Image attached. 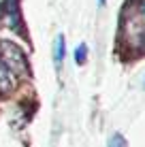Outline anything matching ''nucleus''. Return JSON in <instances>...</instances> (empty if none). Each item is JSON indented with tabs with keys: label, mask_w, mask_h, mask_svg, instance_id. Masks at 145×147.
Here are the masks:
<instances>
[{
	"label": "nucleus",
	"mask_w": 145,
	"mask_h": 147,
	"mask_svg": "<svg viewBox=\"0 0 145 147\" xmlns=\"http://www.w3.org/2000/svg\"><path fill=\"white\" fill-rule=\"evenodd\" d=\"M122 43L132 51H145V2H130L122 13Z\"/></svg>",
	"instance_id": "f257e3e1"
},
{
	"label": "nucleus",
	"mask_w": 145,
	"mask_h": 147,
	"mask_svg": "<svg viewBox=\"0 0 145 147\" xmlns=\"http://www.w3.org/2000/svg\"><path fill=\"white\" fill-rule=\"evenodd\" d=\"M0 62L15 75H26L28 73V60L26 53L11 40H0Z\"/></svg>",
	"instance_id": "f03ea898"
},
{
	"label": "nucleus",
	"mask_w": 145,
	"mask_h": 147,
	"mask_svg": "<svg viewBox=\"0 0 145 147\" xmlns=\"http://www.w3.org/2000/svg\"><path fill=\"white\" fill-rule=\"evenodd\" d=\"M19 9H17V0H4L0 4V26L4 28H13L19 30Z\"/></svg>",
	"instance_id": "7ed1b4c3"
},
{
	"label": "nucleus",
	"mask_w": 145,
	"mask_h": 147,
	"mask_svg": "<svg viewBox=\"0 0 145 147\" xmlns=\"http://www.w3.org/2000/svg\"><path fill=\"white\" fill-rule=\"evenodd\" d=\"M13 85H15V81H13V73H11V70H9L7 66H4L2 62H0V94L11 92Z\"/></svg>",
	"instance_id": "20e7f679"
},
{
	"label": "nucleus",
	"mask_w": 145,
	"mask_h": 147,
	"mask_svg": "<svg viewBox=\"0 0 145 147\" xmlns=\"http://www.w3.org/2000/svg\"><path fill=\"white\" fill-rule=\"evenodd\" d=\"M62 60H64V36L58 34L53 40V66H56V70H60Z\"/></svg>",
	"instance_id": "39448f33"
},
{
	"label": "nucleus",
	"mask_w": 145,
	"mask_h": 147,
	"mask_svg": "<svg viewBox=\"0 0 145 147\" xmlns=\"http://www.w3.org/2000/svg\"><path fill=\"white\" fill-rule=\"evenodd\" d=\"M86 60H88V45L81 43L77 49H75V62H77V64H83Z\"/></svg>",
	"instance_id": "423d86ee"
},
{
	"label": "nucleus",
	"mask_w": 145,
	"mask_h": 147,
	"mask_svg": "<svg viewBox=\"0 0 145 147\" xmlns=\"http://www.w3.org/2000/svg\"><path fill=\"white\" fill-rule=\"evenodd\" d=\"M109 147H126V139H124L119 132H115L109 139Z\"/></svg>",
	"instance_id": "0eeeda50"
},
{
	"label": "nucleus",
	"mask_w": 145,
	"mask_h": 147,
	"mask_svg": "<svg viewBox=\"0 0 145 147\" xmlns=\"http://www.w3.org/2000/svg\"><path fill=\"white\" fill-rule=\"evenodd\" d=\"M105 2H107V0H98V4H100V7H105Z\"/></svg>",
	"instance_id": "6e6552de"
}]
</instances>
